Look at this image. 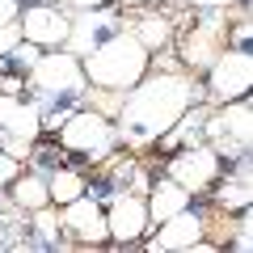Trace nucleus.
Here are the masks:
<instances>
[{"mask_svg":"<svg viewBox=\"0 0 253 253\" xmlns=\"http://www.w3.org/2000/svg\"><path fill=\"white\" fill-rule=\"evenodd\" d=\"M21 173V161H13L9 152H4V148H0V186H9L13 177H17Z\"/></svg>","mask_w":253,"mask_h":253,"instance_id":"393cba45","label":"nucleus"},{"mask_svg":"<svg viewBox=\"0 0 253 253\" xmlns=\"http://www.w3.org/2000/svg\"><path fill=\"white\" fill-rule=\"evenodd\" d=\"M59 224H63V236H72L76 245H106L110 241L106 207H101L93 194H81V199L63 203L59 207Z\"/></svg>","mask_w":253,"mask_h":253,"instance_id":"f8f14e48","label":"nucleus"},{"mask_svg":"<svg viewBox=\"0 0 253 253\" xmlns=\"http://www.w3.org/2000/svg\"><path fill=\"white\" fill-rule=\"evenodd\" d=\"M38 55H42V46H38V42H30V38H21V42H13V51L4 55V63H9V72L30 76V68L38 63Z\"/></svg>","mask_w":253,"mask_h":253,"instance_id":"412c9836","label":"nucleus"},{"mask_svg":"<svg viewBox=\"0 0 253 253\" xmlns=\"http://www.w3.org/2000/svg\"><path fill=\"white\" fill-rule=\"evenodd\" d=\"M30 215H34L38 241H42V245H59V236H63V224H59V207H55V203H46V207L30 211Z\"/></svg>","mask_w":253,"mask_h":253,"instance_id":"aec40b11","label":"nucleus"},{"mask_svg":"<svg viewBox=\"0 0 253 253\" xmlns=\"http://www.w3.org/2000/svg\"><path fill=\"white\" fill-rule=\"evenodd\" d=\"M190 9H232L236 0H186Z\"/></svg>","mask_w":253,"mask_h":253,"instance_id":"cd10ccee","label":"nucleus"},{"mask_svg":"<svg viewBox=\"0 0 253 253\" xmlns=\"http://www.w3.org/2000/svg\"><path fill=\"white\" fill-rule=\"evenodd\" d=\"M84 173H76V169H68V165H55L51 173H46V194H51V203L55 207H63V203H72V199H81L84 194Z\"/></svg>","mask_w":253,"mask_h":253,"instance_id":"a211bd4d","label":"nucleus"},{"mask_svg":"<svg viewBox=\"0 0 253 253\" xmlns=\"http://www.w3.org/2000/svg\"><path fill=\"white\" fill-rule=\"evenodd\" d=\"M30 89L38 93V101H51V97H81L89 89L84 81V68H81V55L63 51V46H51V51L38 55V63L30 68Z\"/></svg>","mask_w":253,"mask_h":253,"instance_id":"7ed1b4c3","label":"nucleus"},{"mask_svg":"<svg viewBox=\"0 0 253 253\" xmlns=\"http://www.w3.org/2000/svg\"><path fill=\"white\" fill-rule=\"evenodd\" d=\"M249 13H241V21H236L232 30H228V46H249Z\"/></svg>","mask_w":253,"mask_h":253,"instance_id":"b1692460","label":"nucleus"},{"mask_svg":"<svg viewBox=\"0 0 253 253\" xmlns=\"http://www.w3.org/2000/svg\"><path fill=\"white\" fill-rule=\"evenodd\" d=\"M106 232L114 245H139L148 232H152V215H148V203L144 194L135 190H114L110 194V207H106Z\"/></svg>","mask_w":253,"mask_h":253,"instance_id":"1a4fd4ad","label":"nucleus"},{"mask_svg":"<svg viewBox=\"0 0 253 253\" xmlns=\"http://www.w3.org/2000/svg\"><path fill=\"white\" fill-rule=\"evenodd\" d=\"M199 101V84L186 68H152L123 93L114 114V135L126 148H148Z\"/></svg>","mask_w":253,"mask_h":253,"instance_id":"f257e3e1","label":"nucleus"},{"mask_svg":"<svg viewBox=\"0 0 253 253\" xmlns=\"http://www.w3.org/2000/svg\"><path fill=\"white\" fill-rule=\"evenodd\" d=\"M17 13H21V0H0V26L4 21H17Z\"/></svg>","mask_w":253,"mask_h":253,"instance_id":"bb28decb","label":"nucleus"},{"mask_svg":"<svg viewBox=\"0 0 253 253\" xmlns=\"http://www.w3.org/2000/svg\"><path fill=\"white\" fill-rule=\"evenodd\" d=\"M68 13H76V9H101V4H114V0H59Z\"/></svg>","mask_w":253,"mask_h":253,"instance_id":"a878e982","label":"nucleus"},{"mask_svg":"<svg viewBox=\"0 0 253 253\" xmlns=\"http://www.w3.org/2000/svg\"><path fill=\"white\" fill-rule=\"evenodd\" d=\"M253 84V55L249 46H224L215 59L207 63V101L224 106V101L245 97Z\"/></svg>","mask_w":253,"mask_h":253,"instance_id":"0eeeda50","label":"nucleus"},{"mask_svg":"<svg viewBox=\"0 0 253 253\" xmlns=\"http://www.w3.org/2000/svg\"><path fill=\"white\" fill-rule=\"evenodd\" d=\"M190 199H194V194H190L186 186H177L169 173H165V177H156V181H148V190H144V203H148L152 224H161V219H169V215H177V211H186Z\"/></svg>","mask_w":253,"mask_h":253,"instance_id":"2eb2a0df","label":"nucleus"},{"mask_svg":"<svg viewBox=\"0 0 253 253\" xmlns=\"http://www.w3.org/2000/svg\"><path fill=\"white\" fill-rule=\"evenodd\" d=\"M203 13L207 17L194 21L186 30V38H181V46H177V63L190 76L207 72V63L228 46V9H203Z\"/></svg>","mask_w":253,"mask_h":253,"instance_id":"423d86ee","label":"nucleus"},{"mask_svg":"<svg viewBox=\"0 0 253 253\" xmlns=\"http://www.w3.org/2000/svg\"><path fill=\"white\" fill-rule=\"evenodd\" d=\"M165 173H169L177 186H186L190 194H203V190H211V186H215V177L224 173V156H219L207 139H194V144L173 148Z\"/></svg>","mask_w":253,"mask_h":253,"instance_id":"6e6552de","label":"nucleus"},{"mask_svg":"<svg viewBox=\"0 0 253 253\" xmlns=\"http://www.w3.org/2000/svg\"><path fill=\"white\" fill-rule=\"evenodd\" d=\"M0 135H17V139L38 144V135H42L38 101H21L17 93H0Z\"/></svg>","mask_w":253,"mask_h":253,"instance_id":"4468645a","label":"nucleus"},{"mask_svg":"<svg viewBox=\"0 0 253 253\" xmlns=\"http://www.w3.org/2000/svg\"><path fill=\"white\" fill-rule=\"evenodd\" d=\"M9 186H13V203L21 211H38V207L51 203V194H46V173H17Z\"/></svg>","mask_w":253,"mask_h":253,"instance_id":"6ab92c4d","label":"nucleus"},{"mask_svg":"<svg viewBox=\"0 0 253 253\" xmlns=\"http://www.w3.org/2000/svg\"><path fill=\"white\" fill-rule=\"evenodd\" d=\"M249 173H253V165H249V152L245 156H236V173L228 181H219L215 177V211H245L253 203V181H249Z\"/></svg>","mask_w":253,"mask_h":253,"instance_id":"dca6fc26","label":"nucleus"},{"mask_svg":"<svg viewBox=\"0 0 253 253\" xmlns=\"http://www.w3.org/2000/svg\"><path fill=\"white\" fill-rule=\"evenodd\" d=\"M13 42H21V26L17 21H4V26H0V59L13 51Z\"/></svg>","mask_w":253,"mask_h":253,"instance_id":"5701e85b","label":"nucleus"},{"mask_svg":"<svg viewBox=\"0 0 253 253\" xmlns=\"http://www.w3.org/2000/svg\"><path fill=\"white\" fill-rule=\"evenodd\" d=\"M55 131H59L63 152H81V156H93V161H101V156H110L118 148L114 118L97 114V110H89V106H76Z\"/></svg>","mask_w":253,"mask_h":253,"instance_id":"39448f33","label":"nucleus"},{"mask_svg":"<svg viewBox=\"0 0 253 253\" xmlns=\"http://www.w3.org/2000/svg\"><path fill=\"white\" fill-rule=\"evenodd\" d=\"M68 21H72V13L63 9V4H55V0H30L26 9L17 13L21 38L38 42L42 51L63 46V38H68Z\"/></svg>","mask_w":253,"mask_h":253,"instance_id":"9d476101","label":"nucleus"},{"mask_svg":"<svg viewBox=\"0 0 253 253\" xmlns=\"http://www.w3.org/2000/svg\"><path fill=\"white\" fill-rule=\"evenodd\" d=\"M249 228H253V219H249V207H245V211H236V224L228 228V232H232V249H236V253H249V249H253V232H249Z\"/></svg>","mask_w":253,"mask_h":253,"instance_id":"4be33fe9","label":"nucleus"},{"mask_svg":"<svg viewBox=\"0 0 253 253\" xmlns=\"http://www.w3.org/2000/svg\"><path fill=\"white\" fill-rule=\"evenodd\" d=\"M203 236H207V215H203V211H194V207H186V211H177V215L161 219V228H156L152 236H144L139 245H148V249L186 253V249H194Z\"/></svg>","mask_w":253,"mask_h":253,"instance_id":"ddd939ff","label":"nucleus"},{"mask_svg":"<svg viewBox=\"0 0 253 253\" xmlns=\"http://www.w3.org/2000/svg\"><path fill=\"white\" fill-rule=\"evenodd\" d=\"M126 30H131L152 55L165 51V46L173 42V17H169V13H148V17H139L135 26H126Z\"/></svg>","mask_w":253,"mask_h":253,"instance_id":"f3484780","label":"nucleus"},{"mask_svg":"<svg viewBox=\"0 0 253 253\" xmlns=\"http://www.w3.org/2000/svg\"><path fill=\"white\" fill-rule=\"evenodd\" d=\"M126 17L123 13H114L110 4H101V9H76L72 21H68V38H63V51L72 55H89L93 46L101 42V38H110L114 30H123Z\"/></svg>","mask_w":253,"mask_h":253,"instance_id":"9b49d317","label":"nucleus"},{"mask_svg":"<svg viewBox=\"0 0 253 253\" xmlns=\"http://www.w3.org/2000/svg\"><path fill=\"white\" fill-rule=\"evenodd\" d=\"M118 4H123V9H148L152 0H118Z\"/></svg>","mask_w":253,"mask_h":253,"instance_id":"c85d7f7f","label":"nucleus"},{"mask_svg":"<svg viewBox=\"0 0 253 253\" xmlns=\"http://www.w3.org/2000/svg\"><path fill=\"white\" fill-rule=\"evenodd\" d=\"M203 139L215 148L219 156H245L253 144V110H249V93L236 101H224V106L207 110L203 118Z\"/></svg>","mask_w":253,"mask_h":253,"instance_id":"20e7f679","label":"nucleus"},{"mask_svg":"<svg viewBox=\"0 0 253 253\" xmlns=\"http://www.w3.org/2000/svg\"><path fill=\"white\" fill-rule=\"evenodd\" d=\"M148 63H152V51H148L126 26L114 30L110 38H101L89 55H81L84 81L97 84V89H123V93L148 72Z\"/></svg>","mask_w":253,"mask_h":253,"instance_id":"f03ea898","label":"nucleus"}]
</instances>
